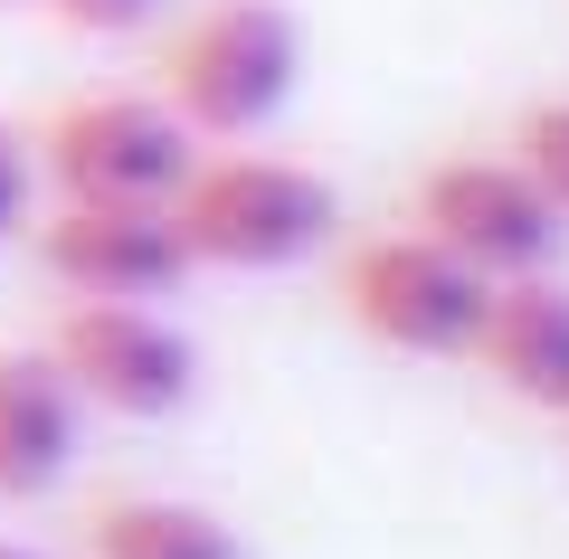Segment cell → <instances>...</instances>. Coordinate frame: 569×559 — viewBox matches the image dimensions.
<instances>
[{"label": "cell", "mask_w": 569, "mask_h": 559, "mask_svg": "<svg viewBox=\"0 0 569 559\" xmlns=\"http://www.w3.org/2000/svg\"><path fill=\"white\" fill-rule=\"evenodd\" d=\"M171 228H181L190 266L276 276V266H305L342 228V200H332L323 171L284 152H200L190 180L171 190Z\"/></svg>", "instance_id": "6da1fadb"}, {"label": "cell", "mask_w": 569, "mask_h": 559, "mask_svg": "<svg viewBox=\"0 0 569 559\" xmlns=\"http://www.w3.org/2000/svg\"><path fill=\"white\" fill-rule=\"evenodd\" d=\"M295 77H305V29L284 20L276 0H209L162 48V104L200 142L266 133L295 104Z\"/></svg>", "instance_id": "7a4b0ae2"}, {"label": "cell", "mask_w": 569, "mask_h": 559, "mask_svg": "<svg viewBox=\"0 0 569 559\" xmlns=\"http://www.w3.org/2000/svg\"><path fill=\"white\" fill-rule=\"evenodd\" d=\"M29 152H39V180L58 200H171L200 161V133L162 96L96 86V96H67L29 133Z\"/></svg>", "instance_id": "3957f363"}, {"label": "cell", "mask_w": 569, "mask_h": 559, "mask_svg": "<svg viewBox=\"0 0 569 559\" xmlns=\"http://www.w3.org/2000/svg\"><path fill=\"white\" fill-rule=\"evenodd\" d=\"M485 303H493V285L466 257H447L427 228H380V238H361L342 257V313L380 351L466 360L475 332H485Z\"/></svg>", "instance_id": "277c9868"}, {"label": "cell", "mask_w": 569, "mask_h": 559, "mask_svg": "<svg viewBox=\"0 0 569 559\" xmlns=\"http://www.w3.org/2000/svg\"><path fill=\"white\" fill-rule=\"evenodd\" d=\"M408 228H427V238L447 247V257H466L485 285H512V276H550V257H560V209L541 200V180L522 171L512 152H447L427 161L418 190H408Z\"/></svg>", "instance_id": "5b68a950"}, {"label": "cell", "mask_w": 569, "mask_h": 559, "mask_svg": "<svg viewBox=\"0 0 569 559\" xmlns=\"http://www.w3.org/2000/svg\"><path fill=\"white\" fill-rule=\"evenodd\" d=\"M48 360L104 418H181L200 389V351L162 303H86L67 295V313L48 322Z\"/></svg>", "instance_id": "8992f818"}, {"label": "cell", "mask_w": 569, "mask_h": 559, "mask_svg": "<svg viewBox=\"0 0 569 559\" xmlns=\"http://www.w3.org/2000/svg\"><path fill=\"white\" fill-rule=\"evenodd\" d=\"M48 285L86 303H162L190 285V247L171 228V200H58L39 219Z\"/></svg>", "instance_id": "52a82bcc"}, {"label": "cell", "mask_w": 569, "mask_h": 559, "mask_svg": "<svg viewBox=\"0 0 569 559\" xmlns=\"http://www.w3.org/2000/svg\"><path fill=\"white\" fill-rule=\"evenodd\" d=\"M466 360L503 389V399L541 408V418H569V285H560V276H512V285H493L485 332H475Z\"/></svg>", "instance_id": "ba28073f"}, {"label": "cell", "mask_w": 569, "mask_h": 559, "mask_svg": "<svg viewBox=\"0 0 569 559\" xmlns=\"http://www.w3.org/2000/svg\"><path fill=\"white\" fill-rule=\"evenodd\" d=\"M86 437V399L58 380L48 351H0V502H39L67 483Z\"/></svg>", "instance_id": "9c48e42d"}, {"label": "cell", "mask_w": 569, "mask_h": 559, "mask_svg": "<svg viewBox=\"0 0 569 559\" xmlns=\"http://www.w3.org/2000/svg\"><path fill=\"white\" fill-rule=\"evenodd\" d=\"M77 550L86 559H247V540L181 493H104L86 512Z\"/></svg>", "instance_id": "30bf717a"}, {"label": "cell", "mask_w": 569, "mask_h": 559, "mask_svg": "<svg viewBox=\"0 0 569 559\" xmlns=\"http://www.w3.org/2000/svg\"><path fill=\"white\" fill-rule=\"evenodd\" d=\"M512 161L541 180V200L560 209V228H569V96H541V104L512 114Z\"/></svg>", "instance_id": "8fae6325"}, {"label": "cell", "mask_w": 569, "mask_h": 559, "mask_svg": "<svg viewBox=\"0 0 569 559\" xmlns=\"http://www.w3.org/2000/svg\"><path fill=\"white\" fill-rule=\"evenodd\" d=\"M29 209H39V152L20 123H0V247L29 228Z\"/></svg>", "instance_id": "7c38bea8"}, {"label": "cell", "mask_w": 569, "mask_h": 559, "mask_svg": "<svg viewBox=\"0 0 569 559\" xmlns=\"http://www.w3.org/2000/svg\"><path fill=\"white\" fill-rule=\"evenodd\" d=\"M162 10V0H48V20L77 29V39H123V29H142Z\"/></svg>", "instance_id": "4fadbf2b"}, {"label": "cell", "mask_w": 569, "mask_h": 559, "mask_svg": "<svg viewBox=\"0 0 569 559\" xmlns=\"http://www.w3.org/2000/svg\"><path fill=\"white\" fill-rule=\"evenodd\" d=\"M0 559H48V550H29V540H0Z\"/></svg>", "instance_id": "5bb4252c"}]
</instances>
